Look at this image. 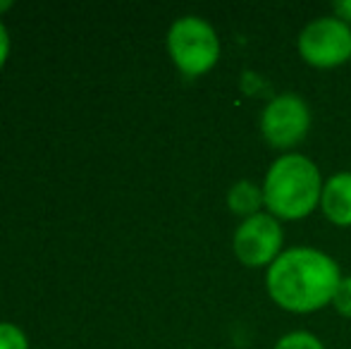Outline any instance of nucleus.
Here are the masks:
<instances>
[{
  "instance_id": "f257e3e1",
  "label": "nucleus",
  "mask_w": 351,
  "mask_h": 349,
  "mask_svg": "<svg viewBox=\"0 0 351 349\" xmlns=\"http://www.w3.org/2000/svg\"><path fill=\"white\" fill-rule=\"evenodd\" d=\"M339 282V265L328 254L308 247L282 252L268 268L265 285L273 302L291 313H311L332 302Z\"/></svg>"
},
{
  "instance_id": "f03ea898",
  "label": "nucleus",
  "mask_w": 351,
  "mask_h": 349,
  "mask_svg": "<svg viewBox=\"0 0 351 349\" xmlns=\"http://www.w3.org/2000/svg\"><path fill=\"white\" fill-rule=\"evenodd\" d=\"M323 182L320 170L311 158L299 154L280 156L270 165L263 182L265 208L285 220H301L320 204Z\"/></svg>"
},
{
  "instance_id": "7ed1b4c3",
  "label": "nucleus",
  "mask_w": 351,
  "mask_h": 349,
  "mask_svg": "<svg viewBox=\"0 0 351 349\" xmlns=\"http://www.w3.org/2000/svg\"><path fill=\"white\" fill-rule=\"evenodd\" d=\"M167 48L175 65L186 77H201L217 62L220 41L215 29L201 17H182L170 27Z\"/></svg>"
},
{
  "instance_id": "20e7f679",
  "label": "nucleus",
  "mask_w": 351,
  "mask_h": 349,
  "mask_svg": "<svg viewBox=\"0 0 351 349\" xmlns=\"http://www.w3.org/2000/svg\"><path fill=\"white\" fill-rule=\"evenodd\" d=\"M299 53L313 67H337L351 58V27L337 17H318L299 36Z\"/></svg>"
},
{
  "instance_id": "39448f33",
  "label": "nucleus",
  "mask_w": 351,
  "mask_h": 349,
  "mask_svg": "<svg viewBox=\"0 0 351 349\" xmlns=\"http://www.w3.org/2000/svg\"><path fill=\"white\" fill-rule=\"evenodd\" d=\"M311 127V110L306 101L296 93H280L265 106L261 117V132L263 139L275 149H291L304 136Z\"/></svg>"
},
{
  "instance_id": "423d86ee",
  "label": "nucleus",
  "mask_w": 351,
  "mask_h": 349,
  "mask_svg": "<svg viewBox=\"0 0 351 349\" xmlns=\"http://www.w3.org/2000/svg\"><path fill=\"white\" fill-rule=\"evenodd\" d=\"M282 228L278 218L270 213H258L246 218L234 232V254L244 265L258 268L270 265L280 256Z\"/></svg>"
},
{
  "instance_id": "0eeeda50",
  "label": "nucleus",
  "mask_w": 351,
  "mask_h": 349,
  "mask_svg": "<svg viewBox=\"0 0 351 349\" xmlns=\"http://www.w3.org/2000/svg\"><path fill=\"white\" fill-rule=\"evenodd\" d=\"M320 206L330 223L349 228L351 225V173H337L323 184Z\"/></svg>"
},
{
  "instance_id": "6e6552de",
  "label": "nucleus",
  "mask_w": 351,
  "mask_h": 349,
  "mask_svg": "<svg viewBox=\"0 0 351 349\" xmlns=\"http://www.w3.org/2000/svg\"><path fill=\"white\" fill-rule=\"evenodd\" d=\"M227 206H230L232 213L244 215V218H254L258 215L261 206H265L263 186L254 184L249 180H241L227 191Z\"/></svg>"
},
{
  "instance_id": "1a4fd4ad",
  "label": "nucleus",
  "mask_w": 351,
  "mask_h": 349,
  "mask_svg": "<svg viewBox=\"0 0 351 349\" xmlns=\"http://www.w3.org/2000/svg\"><path fill=\"white\" fill-rule=\"evenodd\" d=\"M275 349H325V347L315 335L299 330V333H289V335L282 337L278 345H275Z\"/></svg>"
},
{
  "instance_id": "9d476101",
  "label": "nucleus",
  "mask_w": 351,
  "mask_h": 349,
  "mask_svg": "<svg viewBox=\"0 0 351 349\" xmlns=\"http://www.w3.org/2000/svg\"><path fill=\"white\" fill-rule=\"evenodd\" d=\"M0 349H27V337L12 323H0Z\"/></svg>"
},
{
  "instance_id": "9b49d317",
  "label": "nucleus",
  "mask_w": 351,
  "mask_h": 349,
  "mask_svg": "<svg viewBox=\"0 0 351 349\" xmlns=\"http://www.w3.org/2000/svg\"><path fill=\"white\" fill-rule=\"evenodd\" d=\"M332 304L342 316L351 318V275L339 282L337 292H335V297H332Z\"/></svg>"
},
{
  "instance_id": "f8f14e48",
  "label": "nucleus",
  "mask_w": 351,
  "mask_h": 349,
  "mask_svg": "<svg viewBox=\"0 0 351 349\" xmlns=\"http://www.w3.org/2000/svg\"><path fill=\"white\" fill-rule=\"evenodd\" d=\"M335 17L342 19L344 24L351 27V0H339V3H335Z\"/></svg>"
},
{
  "instance_id": "ddd939ff",
  "label": "nucleus",
  "mask_w": 351,
  "mask_h": 349,
  "mask_svg": "<svg viewBox=\"0 0 351 349\" xmlns=\"http://www.w3.org/2000/svg\"><path fill=\"white\" fill-rule=\"evenodd\" d=\"M8 51H10V38H8V32H5V27L0 24V67L5 65Z\"/></svg>"
},
{
  "instance_id": "4468645a",
  "label": "nucleus",
  "mask_w": 351,
  "mask_h": 349,
  "mask_svg": "<svg viewBox=\"0 0 351 349\" xmlns=\"http://www.w3.org/2000/svg\"><path fill=\"white\" fill-rule=\"evenodd\" d=\"M10 8V3H8V0H5V3H0V12H3V10H8Z\"/></svg>"
}]
</instances>
